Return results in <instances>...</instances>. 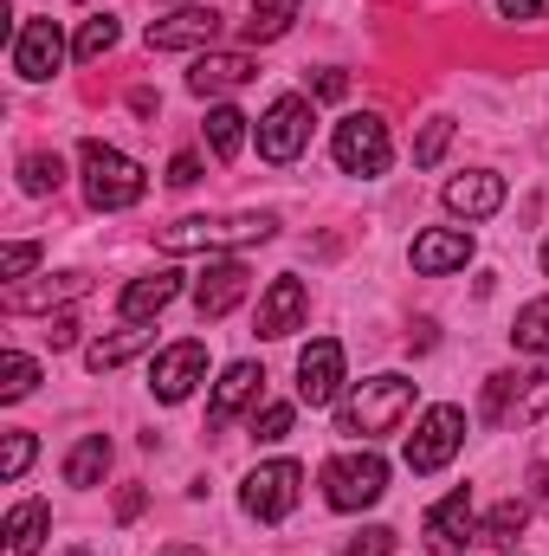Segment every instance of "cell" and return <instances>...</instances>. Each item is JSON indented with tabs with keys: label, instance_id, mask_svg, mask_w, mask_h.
Instances as JSON below:
<instances>
[{
	"label": "cell",
	"instance_id": "cell-1",
	"mask_svg": "<svg viewBox=\"0 0 549 556\" xmlns=\"http://www.w3.org/2000/svg\"><path fill=\"white\" fill-rule=\"evenodd\" d=\"M78 175H85V201L98 214H124V207H137L149 194V175H142L137 155H124V149H111L98 137L78 149Z\"/></svg>",
	"mask_w": 549,
	"mask_h": 556
},
{
	"label": "cell",
	"instance_id": "cell-2",
	"mask_svg": "<svg viewBox=\"0 0 549 556\" xmlns=\"http://www.w3.org/2000/svg\"><path fill=\"white\" fill-rule=\"evenodd\" d=\"M278 233V214H188L162 227V253H220V247H259Z\"/></svg>",
	"mask_w": 549,
	"mask_h": 556
},
{
	"label": "cell",
	"instance_id": "cell-3",
	"mask_svg": "<svg viewBox=\"0 0 549 556\" xmlns=\"http://www.w3.org/2000/svg\"><path fill=\"white\" fill-rule=\"evenodd\" d=\"M413 415V382L408 376H369L349 402H343V415H336V433L343 440H382V433H395L401 420Z\"/></svg>",
	"mask_w": 549,
	"mask_h": 556
},
{
	"label": "cell",
	"instance_id": "cell-4",
	"mask_svg": "<svg viewBox=\"0 0 549 556\" xmlns=\"http://www.w3.org/2000/svg\"><path fill=\"white\" fill-rule=\"evenodd\" d=\"M382 492H388V459L375 446L323 459V498H330V511H369Z\"/></svg>",
	"mask_w": 549,
	"mask_h": 556
},
{
	"label": "cell",
	"instance_id": "cell-5",
	"mask_svg": "<svg viewBox=\"0 0 549 556\" xmlns=\"http://www.w3.org/2000/svg\"><path fill=\"white\" fill-rule=\"evenodd\" d=\"M330 155H336V168H343V175H362V181L388 175V162H395L388 124H382L375 111H356V117H343V124H336V137H330Z\"/></svg>",
	"mask_w": 549,
	"mask_h": 556
},
{
	"label": "cell",
	"instance_id": "cell-6",
	"mask_svg": "<svg viewBox=\"0 0 549 556\" xmlns=\"http://www.w3.org/2000/svg\"><path fill=\"white\" fill-rule=\"evenodd\" d=\"M297 492H304V466H297V459H266V466H253V472H246L240 505H246V518L278 525V518H291V511H297Z\"/></svg>",
	"mask_w": 549,
	"mask_h": 556
},
{
	"label": "cell",
	"instance_id": "cell-7",
	"mask_svg": "<svg viewBox=\"0 0 549 556\" xmlns=\"http://www.w3.org/2000/svg\"><path fill=\"white\" fill-rule=\"evenodd\" d=\"M459 446H465V415H459L452 402L426 408V415L413 420V433H408V472H439Z\"/></svg>",
	"mask_w": 549,
	"mask_h": 556
},
{
	"label": "cell",
	"instance_id": "cell-8",
	"mask_svg": "<svg viewBox=\"0 0 549 556\" xmlns=\"http://www.w3.org/2000/svg\"><path fill=\"white\" fill-rule=\"evenodd\" d=\"M310 98H278L272 111L259 117V155L266 162H297L310 149Z\"/></svg>",
	"mask_w": 549,
	"mask_h": 556
},
{
	"label": "cell",
	"instance_id": "cell-9",
	"mask_svg": "<svg viewBox=\"0 0 549 556\" xmlns=\"http://www.w3.org/2000/svg\"><path fill=\"white\" fill-rule=\"evenodd\" d=\"M149 52H214L220 39V13L214 7H175L168 20H149Z\"/></svg>",
	"mask_w": 549,
	"mask_h": 556
},
{
	"label": "cell",
	"instance_id": "cell-10",
	"mask_svg": "<svg viewBox=\"0 0 549 556\" xmlns=\"http://www.w3.org/2000/svg\"><path fill=\"white\" fill-rule=\"evenodd\" d=\"M59 65H65V33H59V20H26V26L13 33V72H20L26 85H46Z\"/></svg>",
	"mask_w": 549,
	"mask_h": 556
},
{
	"label": "cell",
	"instance_id": "cell-11",
	"mask_svg": "<svg viewBox=\"0 0 549 556\" xmlns=\"http://www.w3.org/2000/svg\"><path fill=\"white\" fill-rule=\"evenodd\" d=\"M201 376H207V343H194V337H188V343H168V350L155 356L149 389H155V402H168V408H175V402H188V395H194V382H201Z\"/></svg>",
	"mask_w": 549,
	"mask_h": 556
},
{
	"label": "cell",
	"instance_id": "cell-12",
	"mask_svg": "<svg viewBox=\"0 0 549 556\" xmlns=\"http://www.w3.org/2000/svg\"><path fill=\"white\" fill-rule=\"evenodd\" d=\"M343 389V343L336 337H317L304 356H297V402L304 408H330Z\"/></svg>",
	"mask_w": 549,
	"mask_h": 556
},
{
	"label": "cell",
	"instance_id": "cell-13",
	"mask_svg": "<svg viewBox=\"0 0 549 556\" xmlns=\"http://www.w3.org/2000/svg\"><path fill=\"white\" fill-rule=\"evenodd\" d=\"M426 544H433L439 556L478 544V511H472V492H465V485H459V492H446V498L426 511Z\"/></svg>",
	"mask_w": 549,
	"mask_h": 556
},
{
	"label": "cell",
	"instance_id": "cell-14",
	"mask_svg": "<svg viewBox=\"0 0 549 556\" xmlns=\"http://www.w3.org/2000/svg\"><path fill=\"white\" fill-rule=\"evenodd\" d=\"M259 389H266V369L259 363H227L220 382H214V402H207V427H233L240 408L259 402Z\"/></svg>",
	"mask_w": 549,
	"mask_h": 556
},
{
	"label": "cell",
	"instance_id": "cell-15",
	"mask_svg": "<svg viewBox=\"0 0 549 556\" xmlns=\"http://www.w3.org/2000/svg\"><path fill=\"white\" fill-rule=\"evenodd\" d=\"M246 291H253V273H246L240 260H214V266L201 273V285H194V311H201V324L227 317Z\"/></svg>",
	"mask_w": 549,
	"mask_h": 556
},
{
	"label": "cell",
	"instance_id": "cell-16",
	"mask_svg": "<svg viewBox=\"0 0 549 556\" xmlns=\"http://www.w3.org/2000/svg\"><path fill=\"white\" fill-rule=\"evenodd\" d=\"M446 207H452L459 220H491V214L505 207V175H491V168L452 175V181H446Z\"/></svg>",
	"mask_w": 549,
	"mask_h": 556
},
{
	"label": "cell",
	"instance_id": "cell-17",
	"mask_svg": "<svg viewBox=\"0 0 549 556\" xmlns=\"http://www.w3.org/2000/svg\"><path fill=\"white\" fill-rule=\"evenodd\" d=\"M413 273L420 278H439V273H459L465 260H472V233L465 227H426L420 240H413Z\"/></svg>",
	"mask_w": 549,
	"mask_h": 556
},
{
	"label": "cell",
	"instance_id": "cell-18",
	"mask_svg": "<svg viewBox=\"0 0 549 556\" xmlns=\"http://www.w3.org/2000/svg\"><path fill=\"white\" fill-rule=\"evenodd\" d=\"M253 78H259V65H253L246 52H201L194 72H188V91H194V98H220V91H240V85H253Z\"/></svg>",
	"mask_w": 549,
	"mask_h": 556
},
{
	"label": "cell",
	"instance_id": "cell-19",
	"mask_svg": "<svg viewBox=\"0 0 549 556\" xmlns=\"http://www.w3.org/2000/svg\"><path fill=\"white\" fill-rule=\"evenodd\" d=\"M304 311H310V291L297 285V278H272L266 285V298H259V337H291L297 324H304Z\"/></svg>",
	"mask_w": 549,
	"mask_h": 556
},
{
	"label": "cell",
	"instance_id": "cell-20",
	"mask_svg": "<svg viewBox=\"0 0 549 556\" xmlns=\"http://www.w3.org/2000/svg\"><path fill=\"white\" fill-rule=\"evenodd\" d=\"M175 298H181V273H149V278H130V285H124L117 311H124V324H149V317H162Z\"/></svg>",
	"mask_w": 549,
	"mask_h": 556
},
{
	"label": "cell",
	"instance_id": "cell-21",
	"mask_svg": "<svg viewBox=\"0 0 549 556\" xmlns=\"http://www.w3.org/2000/svg\"><path fill=\"white\" fill-rule=\"evenodd\" d=\"M46 531H52V511H46L39 498H20V505L7 511V531H0V556H39Z\"/></svg>",
	"mask_w": 549,
	"mask_h": 556
},
{
	"label": "cell",
	"instance_id": "cell-22",
	"mask_svg": "<svg viewBox=\"0 0 549 556\" xmlns=\"http://www.w3.org/2000/svg\"><path fill=\"white\" fill-rule=\"evenodd\" d=\"M85 291V273H59V278H39V285H7V311L13 317H26V311H52V304H65V298H78Z\"/></svg>",
	"mask_w": 549,
	"mask_h": 556
},
{
	"label": "cell",
	"instance_id": "cell-23",
	"mask_svg": "<svg viewBox=\"0 0 549 556\" xmlns=\"http://www.w3.org/2000/svg\"><path fill=\"white\" fill-rule=\"evenodd\" d=\"M104 472H111V440H104V433H85V440L65 453V485L91 492V485H104Z\"/></svg>",
	"mask_w": 549,
	"mask_h": 556
},
{
	"label": "cell",
	"instance_id": "cell-24",
	"mask_svg": "<svg viewBox=\"0 0 549 556\" xmlns=\"http://www.w3.org/2000/svg\"><path fill=\"white\" fill-rule=\"evenodd\" d=\"M155 343V330H142V324H130V330H117V337H104V343H91L85 350V363L104 376V369H117V363H130V356H142Z\"/></svg>",
	"mask_w": 549,
	"mask_h": 556
},
{
	"label": "cell",
	"instance_id": "cell-25",
	"mask_svg": "<svg viewBox=\"0 0 549 556\" xmlns=\"http://www.w3.org/2000/svg\"><path fill=\"white\" fill-rule=\"evenodd\" d=\"M246 124H253L246 111H233V104H214V111H207V149H214L220 162H233V155H240V142H246Z\"/></svg>",
	"mask_w": 549,
	"mask_h": 556
},
{
	"label": "cell",
	"instance_id": "cell-26",
	"mask_svg": "<svg viewBox=\"0 0 549 556\" xmlns=\"http://www.w3.org/2000/svg\"><path fill=\"white\" fill-rule=\"evenodd\" d=\"M511 343H518L524 356H549V298H531V304L518 311V324H511Z\"/></svg>",
	"mask_w": 549,
	"mask_h": 556
},
{
	"label": "cell",
	"instance_id": "cell-27",
	"mask_svg": "<svg viewBox=\"0 0 549 556\" xmlns=\"http://www.w3.org/2000/svg\"><path fill=\"white\" fill-rule=\"evenodd\" d=\"M59 181H65L59 149H33V155H20V188H26V194H59Z\"/></svg>",
	"mask_w": 549,
	"mask_h": 556
},
{
	"label": "cell",
	"instance_id": "cell-28",
	"mask_svg": "<svg viewBox=\"0 0 549 556\" xmlns=\"http://www.w3.org/2000/svg\"><path fill=\"white\" fill-rule=\"evenodd\" d=\"M297 20V0H253V20H246V39L266 46V39H284Z\"/></svg>",
	"mask_w": 549,
	"mask_h": 556
},
{
	"label": "cell",
	"instance_id": "cell-29",
	"mask_svg": "<svg viewBox=\"0 0 549 556\" xmlns=\"http://www.w3.org/2000/svg\"><path fill=\"white\" fill-rule=\"evenodd\" d=\"M524 525H531V511H524L518 498H505L498 511H485V518H478V544H518V538H524Z\"/></svg>",
	"mask_w": 549,
	"mask_h": 556
},
{
	"label": "cell",
	"instance_id": "cell-30",
	"mask_svg": "<svg viewBox=\"0 0 549 556\" xmlns=\"http://www.w3.org/2000/svg\"><path fill=\"white\" fill-rule=\"evenodd\" d=\"M33 382H39V363L26 350H7V363H0V402H26Z\"/></svg>",
	"mask_w": 549,
	"mask_h": 556
},
{
	"label": "cell",
	"instance_id": "cell-31",
	"mask_svg": "<svg viewBox=\"0 0 549 556\" xmlns=\"http://www.w3.org/2000/svg\"><path fill=\"white\" fill-rule=\"evenodd\" d=\"M117 33H124V26H117L111 13H98V20H85V26H78V39H72V52H78V59L91 65V59H104V52L117 46Z\"/></svg>",
	"mask_w": 549,
	"mask_h": 556
},
{
	"label": "cell",
	"instance_id": "cell-32",
	"mask_svg": "<svg viewBox=\"0 0 549 556\" xmlns=\"http://www.w3.org/2000/svg\"><path fill=\"white\" fill-rule=\"evenodd\" d=\"M291 420H297V408H291V402H266V408L253 415V440H259V446H278V440L291 433Z\"/></svg>",
	"mask_w": 549,
	"mask_h": 556
},
{
	"label": "cell",
	"instance_id": "cell-33",
	"mask_svg": "<svg viewBox=\"0 0 549 556\" xmlns=\"http://www.w3.org/2000/svg\"><path fill=\"white\" fill-rule=\"evenodd\" d=\"M544 415H549V369L524 382V395H518V408H511V420H544Z\"/></svg>",
	"mask_w": 549,
	"mask_h": 556
},
{
	"label": "cell",
	"instance_id": "cell-34",
	"mask_svg": "<svg viewBox=\"0 0 549 556\" xmlns=\"http://www.w3.org/2000/svg\"><path fill=\"white\" fill-rule=\"evenodd\" d=\"M446 142H452V124H446V117H433V124L420 130V142H413V162H420V168H433Z\"/></svg>",
	"mask_w": 549,
	"mask_h": 556
},
{
	"label": "cell",
	"instance_id": "cell-35",
	"mask_svg": "<svg viewBox=\"0 0 549 556\" xmlns=\"http://www.w3.org/2000/svg\"><path fill=\"white\" fill-rule=\"evenodd\" d=\"M26 466H33V433H7V453H0V479L13 485Z\"/></svg>",
	"mask_w": 549,
	"mask_h": 556
},
{
	"label": "cell",
	"instance_id": "cell-36",
	"mask_svg": "<svg viewBox=\"0 0 549 556\" xmlns=\"http://www.w3.org/2000/svg\"><path fill=\"white\" fill-rule=\"evenodd\" d=\"M33 266H39V247H33V240H13V247L0 253V278H13V285L33 273Z\"/></svg>",
	"mask_w": 549,
	"mask_h": 556
},
{
	"label": "cell",
	"instance_id": "cell-37",
	"mask_svg": "<svg viewBox=\"0 0 549 556\" xmlns=\"http://www.w3.org/2000/svg\"><path fill=\"white\" fill-rule=\"evenodd\" d=\"M395 544H401V538H395L388 525H369V531H362L349 551H362V556H395Z\"/></svg>",
	"mask_w": 549,
	"mask_h": 556
},
{
	"label": "cell",
	"instance_id": "cell-38",
	"mask_svg": "<svg viewBox=\"0 0 549 556\" xmlns=\"http://www.w3.org/2000/svg\"><path fill=\"white\" fill-rule=\"evenodd\" d=\"M168 181H175V188H194V181H201V155H194V149H181V155L168 162Z\"/></svg>",
	"mask_w": 549,
	"mask_h": 556
},
{
	"label": "cell",
	"instance_id": "cell-39",
	"mask_svg": "<svg viewBox=\"0 0 549 556\" xmlns=\"http://www.w3.org/2000/svg\"><path fill=\"white\" fill-rule=\"evenodd\" d=\"M46 337H52V350H72V343H78V317H72V311H52Z\"/></svg>",
	"mask_w": 549,
	"mask_h": 556
},
{
	"label": "cell",
	"instance_id": "cell-40",
	"mask_svg": "<svg viewBox=\"0 0 549 556\" xmlns=\"http://www.w3.org/2000/svg\"><path fill=\"white\" fill-rule=\"evenodd\" d=\"M343 91H349V78H343V72H317V78H310V98H323V104H336Z\"/></svg>",
	"mask_w": 549,
	"mask_h": 556
},
{
	"label": "cell",
	"instance_id": "cell-41",
	"mask_svg": "<svg viewBox=\"0 0 549 556\" xmlns=\"http://www.w3.org/2000/svg\"><path fill=\"white\" fill-rule=\"evenodd\" d=\"M498 13H505V20H544L549 0H498Z\"/></svg>",
	"mask_w": 549,
	"mask_h": 556
},
{
	"label": "cell",
	"instance_id": "cell-42",
	"mask_svg": "<svg viewBox=\"0 0 549 556\" xmlns=\"http://www.w3.org/2000/svg\"><path fill=\"white\" fill-rule=\"evenodd\" d=\"M531 485H537V498H549V466H537V472H531Z\"/></svg>",
	"mask_w": 549,
	"mask_h": 556
},
{
	"label": "cell",
	"instance_id": "cell-43",
	"mask_svg": "<svg viewBox=\"0 0 549 556\" xmlns=\"http://www.w3.org/2000/svg\"><path fill=\"white\" fill-rule=\"evenodd\" d=\"M155 556H201L194 544H175V551H155Z\"/></svg>",
	"mask_w": 549,
	"mask_h": 556
},
{
	"label": "cell",
	"instance_id": "cell-44",
	"mask_svg": "<svg viewBox=\"0 0 549 556\" xmlns=\"http://www.w3.org/2000/svg\"><path fill=\"white\" fill-rule=\"evenodd\" d=\"M544 273H549V240H544Z\"/></svg>",
	"mask_w": 549,
	"mask_h": 556
},
{
	"label": "cell",
	"instance_id": "cell-45",
	"mask_svg": "<svg viewBox=\"0 0 549 556\" xmlns=\"http://www.w3.org/2000/svg\"><path fill=\"white\" fill-rule=\"evenodd\" d=\"M65 556H91V551H65Z\"/></svg>",
	"mask_w": 549,
	"mask_h": 556
},
{
	"label": "cell",
	"instance_id": "cell-46",
	"mask_svg": "<svg viewBox=\"0 0 549 556\" xmlns=\"http://www.w3.org/2000/svg\"><path fill=\"white\" fill-rule=\"evenodd\" d=\"M343 556H362V551H343Z\"/></svg>",
	"mask_w": 549,
	"mask_h": 556
}]
</instances>
